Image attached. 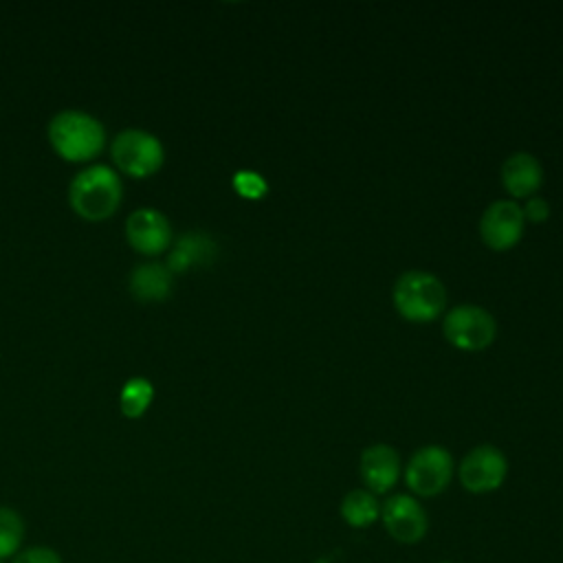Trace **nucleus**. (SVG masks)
Wrapping results in <instances>:
<instances>
[{
    "label": "nucleus",
    "instance_id": "nucleus-1",
    "mask_svg": "<svg viewBox=\"0 0 563 563\" xmlns=\"http://www.w3.org/2000/svg\"><path fill=\"white\" fill-rule=\"evenodd\" d=\"M123 200L121 176L103 163L81 169L68 187V202L77 216L90 222L106 220L117 213Z\"/></svg>",
    "mask_w": 563,
    "mask_h": 563
},
{
    "label": "nucleus",
    "instance_id": "nucleus-2",
    "mask_svg": "<svg viewBox=\"0 0 563 563\" xmlns=\"http://www.w3.org/2000/svg\"><path fill=\"white\" fill-rule=\"evenodd\" d=\"M51 147L70 163L95 158L106 145L103 123L84 110H62L48 121Z\"/></svg>",
    "mask_w": 563,
    "mask_h": 563
},
{
    "label": "nucleus",
    "instance_id": "nucleus-3",
    "mask_svg": "<svg viewBox=\"0 0 563 563\" xmlns=\"http://www.w3.org/2000/svg\"><path fill=\"white\" fill-rule=\"evenodd\" d=\"M396 312L411 323H429L446 308V288L438 275L427 271L402 273L391 290Z\"/></svg>",
    "mask_w": 563,
    "mask_h": 563
},
{
    "label": "nucleus",
    "instance_id": "nucleus-4",
    "mask_svg": "<svg viewBox=\"0 0 563 563\" xmlns=\"http://www.w3.org/2000/svg\"><path fill=\"white\" fill-rule=\"evenodd\" d=\"M110 154L114 165L132 178H147L156 174L165 161L161 139L139 128L121 130L110 145Z\"/></svg>",
    "mask_w": 563,
    "mask_h": 563
},
{
    "label": "nucleus",
    "instance_id": "nucleus-5",
    "mask_svg": "<svg viewBox=\"0 0 563 563\" xmlns=\"http://www.w3.org/2000/svg\"><path fill=\"white\" fill-rule=\"evenodd\" d=\"M453 455L440 444L420 446L405 466V484L413 497H438L453 479Z\"/></svg>",
    "mask_w": 563,
    "mask_h": 563
},
{
    "label": "nucleus",
    "instance_id": "nucleus-6",
    "mask_svg": "<svg viewBox=\"0 0 563 563\" xmlns=\"http://www.w3.org/2000/svg\"><path fill=\"white\" fill-rule=\"evenodd\" d=\"M444 339L462 352H479L495 341V317L482 306L462 303L451 308L442 319Z\"/></svg>",
    "mask_w": 563,
    "mask_h": 563
},
{
    "label": "nucleus",
    "instance_id": "nucleus-7",
    "mask_svg": "<svg viewBox=\"0 0 563 563\" xmlns=\"http://www.w3.org/2000/svg\"><path fill=\"white\" fill-rule=\"evenodd\" d=\"M508 475L506 455L493 444L473 446L457 466L460 484L473 495H486L497 490Z\"/></svg>",
    "mask_w": 563,
    "mask_h": 563
},
{
    "label": "nucleus",
    "instance_id": "nucleus-8",
    "mask_svg": "<svg viewBox=\"0 0 563 563\" xmlns=\"http://www.w3.org/2000/svg\"><path fill=\"white\" fill-rule=\"evenodd\" d=\"M380 521L385 532L402 545L420 543L429 532L424 506L407 493H396L380 504Z\"/></svg>",
    "mask_w": 563,
    "mask_h": 563
},
{
    "label": "nucleus",
    "instance_id": "nucleus-9",
    "mask_svg": "<svg viewBox=\"0 0 563 563\" xmlns=\"http://www.w3.org/2000/svg\"><path fill=\"white\" fill-rule=\"evenodd\" d=\"M526 218L515 200H495L479 218V238L493 251L512 249L523 235Z\"/></svg>",
    "mask_w": 563,
    "mask_h": 563
},
{
    "label": "nucleus",
    "instance_id": "nucleus-10",
    "mask_svg": "<svg viewBox=\"0 0 563 563\" xmlns=\"http://www.w3.org/2000/svg\"><path fill=\"white\" fill-rule=\"evenodd\" d=\"M125 238L141 255H158L172 244V224L154 207L134 209L125 220Z\"/></svg>",
    "mask_w": 563,
    "mask_h": 563
},
{
    "label": "nucleus",
    "instance_id": "nucleus-11",
    "mask_svg": "<svg viewBox=\"0 0 563 563\" xmlns=\"http://www.w3.org/2000/svg\"><path fill=\"white\" fill-rule=\"evenodd\" d=\"M358 473L369 493L385 495L396 486L400 477V455L389 444H369L361 453Z\"/></svg>",
    "mask_w": 563,
    "mask_h": 563
},
{
    "label": "nucleus",
    "instance_id": "nucleus-12",
    "mask_svg": "<svg viewBox=\"0 0 563 563\" xmlns=\"http://www.w3.org/2000/svg\"><path fill=\"white\" fill-rule=\"evenodd\" d=\"M543 183L541 163L528 152L510 154L501 165V185L512 198H530Z\"/></svg>",
    "mask_w": 563,
    "mask_h": 563
},
{
    "label": "nucleus",
    "instance_id": "nucleus-13",
    "mask_svg": "<svg viewBox=\"0 0 563 563\" xmlns=\"http://www.w3.org/2000/svg\"><path fill=\"white\" fill-rule=\"evenodd\" d=\"M216 253H218V246L213 238L200 231H189V233H183L172 246L167 257V268L172 273H185L189 268L209 266L216 260Z\"/></svg>",
    "mask_w": 563,
    "mask_h": 563
},
{
    "label": "nucleus",
    "instance_id": "nucleus-14",
    "mask_svg": "<svg viewBox=\"0 0 563 563\" xmlns=\"http://www.w3.org/2000/svg\"><path fill=\"white\" fill-rule=\"evenodd\" d=\"M174 288V273L167 264L161 262H143L130 273V292L143 301H165Z\"/></svg>",
    "mask_w": 563,
    "mask_h": 563
},
{
    "label": "nucleus",
    "instance_id": "nucleus-15",
    "mask_svg": "<svg viewBox=\"0 0 563 563\" xmlns=\"http://www.w3.org/2000/svg\"><path fill=\"white\" fill-rule=\"evenodd\" d=\"M339 515L350 528L363 530L380 519V501L367 488H354L343 495L339 504Z\"/></svg>",
    "mask_w": 563,
    "mask_h": 563
},
{
    "label": "nucleus",
    "instance_id": "nucleus-16",
    "mask_svg": "<svg viewBox=\"0 0 563 563\" xmlns=\"http://www.w3.org/2000/svg\"><path fill=\"white\" fill-rule=\"evenodd\" d=\"M152 400H154V385L143 376H132L130 380H125L119 394L121 413L125 418L143 416L152 405Z\"/></svg>",
    "mask_w": 563,
    "mask_h": 563
},
{
    "label": "nucleus",
    "instance_id": "nucleus-17",
    "mask_svg": "<svg viewBox=\"0 0 563 563\" xmlns=\"http://www.w3.org/2000/svg\"><path fill=\"white\" fill-rule=\"evenodd\" d=\"M22 534H24V523L20 515L11 508L0 506V559L11 556L18 550Z\"/></svg>",
    "mask_w": 563,
    "mask_h": 563
},
{
    "label": "nucleus",
    "instance_id": "nucleus-18",
    "mask_svg": "<svg viewBox=\"0 0 563 563\" xmlns=\"http://www.w3.org/2000/svg\"><path fill=\"white\" fill-rule=\"evenodd\" d=\"M233 189H235L242 198L255 200V198H262V196L266 194L268 185H266V180H264L257 172L240 169V172H235V176H233Z\"/></svg>",
    "mask_w": 563,
    "mask_h": 563
},
{
    "label": "nucleus",
    "instance_id": "nucleus-19",
    "mask_svg": "<svg viewBox=\"0 0 563 563\" xmlns=\"http://www.w3.org/2000/svg\"><path fill=\"white\" fill-rule=\"evenodd\" d=\"M523 211V218L530 220V222H545L548 216H550V205L541 198V196H530L526 207H521Z\"/></svg>",
    "mask_w": 563,
    "mask_h": 563
},
{
    "label": "nucleus",
    "instance_id": "nucleus-20",
    "mask_svg": "<svg viewBox=\"0 0 563 563\" xmlns=\"http://www.w3.org/2000/svg\"><path fill=\"white\" fill-rule=\"evenodd\" d=\"M13 563H62V561L57 552H53L51 548H29L22 554H18Z\"/></svg>",
    "mask_w": 563,
    "mask_h": 563
},
{
    "label": "nucleus",
    "instance_id": "nucleus-21",
    "mask_svg": "<svg viewBox=\"0 0 563 563\" xmlns=\"http://www.w3.org/2000/svg\"><path fill=\"white\" fill-rule=\"evenodd\" d=\"M442 563H451V561H442Z\"/></svg>",
    "mask_w": 563,
    "mask_h": 563
},
{
    "label": "nucleus",
    "instance_id": "nucleus-22",
    "mask_svg": "<svg viewBox=\"0 0 563 563\" xmlns=\"http://www.w3.org/2000/svg\"><path fill=\"white\" fill-rule=\"evenodd\" d=\"M0 563H2V561H0Z\"/></svg>",
    "mask_w": 563,
    "mask_h": 563
}]
</instances>
